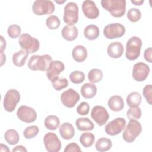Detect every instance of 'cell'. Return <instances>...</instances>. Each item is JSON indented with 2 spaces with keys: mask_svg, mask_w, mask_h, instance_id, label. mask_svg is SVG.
Here are the masks:
<instances>
[{
  "mask_svg": "<svg viewBox=\"0 0 152 152\" xmlns=\"http://www.w3.org/2000/svg\"><path fill=\"white\" fill-rule=\"evenodd\" d=\"M69 80L74 84H80L85 80V74L80 71H74L69 74Z\"/></svg>",
  "mask_w": 152,
  "mask_h": 152,
  "instance_id": "e575fe53",
  "label": "cell"
},
{
  "mask_svg": "<svg viewBox=\"0 0 152 152\" xmlns=\"http://www.w3.org/2000/svg\"><path fill=\"white\" fill-rule=\"evenodd\" d=\"M126 125V121L123 118H116L111 121L105 126L106 133L110 136H115L120 134Z\"/></svg>",
  "mask_w": 152,
  "mask_h": 152,
  "instance_id": "8fae6325",
  "label": "cell"
},
{
  "mask_svg": "<svg viewBox=\"0 0 152 152\" xmlns=\"http://www.w3.org/2000/svg\"><path fill=\"white\" fill-rule=\"evenodd\" d=\"M90 111V106L87 102H81L77 108V112L80 115H87Z\"/></svg>",
  "mask_w": 152,
  "mask_h": 152,
  "instance_id": "60d3db41",
  "label": "cell"
},
{
  "mask_svg": "<svg viewBox=\"0 0 152 152\" xmlns=\"http://www.w3.org/2000/svg\"><path fill=\"white\" fill-rule=\"evenodd\" d=\"M142 94L145 99H146L147 102L151 104L152 102V86L151 84H148L145 86L142 90Z\"/></svg>",
  "mask_w": 152,
  "mask_h": 152,
  "instance_id": "ab89813d",
  "label": "cell"
},
{
  "mask_svg": "<svg viewBox=\"0 0 152 152\" xmlns=\"http://www.w3.org/2000/svg\"><path fill=\"white\" fill-rule=\"evenodd\" d=\"M1 66H2L3 64L6 61V56L4 53L3 52H1Z\"/></svg>",
  "mask_w": 152,
  "mask_h": 152,
  "instance_id": "c3c4849f",
  "label": "cell"
},
{
  "mask_svg": "<svg viewBox=\"0 0 152 152\" xmlns=\"http://www.w3.org/2000/svg\"><path fill=\"white\" fill-rule=\"evenodd\" d=\"M28 53L24 50H20L12 55V62L17 67L23 66L27 59Z\"/></svg>",
  "mask_w": 152,
  "mask_h": 152,
  "instance_id": "cb8c5ba5",
  "label": "cell"
},
{
  "mask_svg": "<svg viewBox=\"0 0 152 152\" xmlns=\"http://www.w3.org/2000/svg\"><path fill=\"white\" fill-rule=\"evenodd\" d=\"M151 53H152V49L151 48H148L146 49L144 53V57L147 62L149 63H151L152 59H151Z\"/></svg>",
  "mask_w": 152,
  "mask_h": 152,
  "instance_id": "7bdbcfd3",
  "label": "cell"
},
{
  "mask_svg": "<svg viewBox=\"0 0 152 152\" xmlns=\"http://www.w3.org/2000/svg\"><path fill=\"white\" fill-rule=\"evenodd\" d=\"M131 3L132 4H134L135 5H141L143 3H144V0H131Z\"/></svg>",
  "mask_w": 152,
  "mask_h": 152,
  "instance_id": "bcb514c9",
  "label": "cell"
},
{
  "mask_svg": "<svg viewBox=\"0 0 152 152\" xmlns=\"http://www.w3.org/2000/svg\"><path fill=\"white\" fill-rule=\"evenodd\" d=\"M99 28L94 24L87 26L84 30V35L89 40H94L98 38L99 36Z\"/></svg>",
  "mask_w": 152,
  "mask_h": 152,
  "instance_id": "484cf974",
  "label": "cell"
},
{
  "mask_svg": "<svg viewBox=\"0 0 152 152\" xmlns=\"http://www.w3.org/2000/svg\"><path fill=\"white\" fill-rule=\"evenodd\" d=\"M61 34L65 40L67 41H73L77 39L78 31L75 26L67 24L63 27Z\"/></svg>",
  "mask_w": 152,
  "mask_h": 152,
  "instance_id": "d6986e66",
  "label": "cell"
},
{
  "mask_svg": "<svg viewBox=\"0 0 152 152\" xmlns=\"http://www.w3.org/2000/svg\"><path fill=\"white\" fill-rule=\"evenodd\" d=\"M18 43L22 49L28 54L37 52L40 48L39 41L27 33H23L20 36Z\"/></svg>",
  "mask_w": 152,
  "mask_h": 152,
  "instance_id": "5b68a950",
  "label": "cell"
},
{
  "mask_svg": "<svg viewBox=\"0 0 152 152\" xmlns=\"http://www.w3.org/2000/svg\"><path fill=\"white\" fill-rule=\"evenodd\" d=\"M141 17V11L135 8H132L129 9L127 12L128 19L133 23L138 21Z\"/></svg>",
  "mask_w": 152,
  "mask_h": 152,
  "instance_id": "8d00e7d4",
  "label": "cell"
},
{
  "mask_svg": "<svg viewBox=\"0 0 152 152\" xmlns=\"http://www.w3.org/2000/svg\"><path fill=\"white\" fill-rule=\"evenodd\" d=\"M81 94L82 96L87 99L94 97L97 93V87L93 83H86L81 88Z\"/></svg>",
  "mask_w": 152,
  "mask_h": 152,
  "instance_id": "603a6c76",
  "label": "cell"
},
{
  "mask_svg": "<svg viewBox=\"0 0 152 152\" xmlns=\"http://www.w3.org/2000/svg\"><path fill=\"white\" fill-rule=\"evenodd\" d=\"M61 21L58 17L52 15L47 18L46 20V25L47 27L50 30H56L60 26Z\"/></svg>",
  "mask_w": 152,
  "mask_h": 152,
  "instance_id": "836d02e7",
  "label": "cell"
},
{
  "mask_svg": "<svg viewBox=\"0 0 152 152\" xmlns=\"http://www.w3.org/2000/svg\"><path fill=\"white\" fill-rule=\"evenodd\" d=\"M13 152L14 151H27V149L23 145H17L12 150Z\"/></svg>",
  "mask_w": 152,
  "mask_h": 152,
  "instance_id": "ee69618b",
  "label": "cell"
},
{
  "mask_svg": "<svg viewBox=\"0 0 152 152\" xmlns=\"http://www.w3.org/2000/svg\"><path fill=\"white\" fill-rule=\"evenodd\" d=\"M150 73L149 66L144 62L136 63L133 67L132 78L137 81L141 82L145 80Z\"/></svg>",
  "mask_w": 152,
  "mask_h": 152,
  "instance_id": "4fadbf2b",
  "label": "cell"
},
{
  "mask_svg": "<svg viewBox=\"0 0 152 152\" xmlns=\"http://www.w3.org/2000/svg\"><path fill=\"white\" fill-rule=\"evenodd\" d=\"M4 138L7 142L10 145H15L17 144L20 140V136L18 132L14 129H8L4 134Z\"/></svg>",
  "mask_w": 152,
  "mask_h": 152,
  "instance_id": "f546056e",
  "label": "cell"
},
{
  "mask_svg": "<svg viewBox=\"0 0 152 152\" xmlns=\"http://www.w3.org/2000/svg\"><path fill=\"white\" fill-rule=\"evenodd\" d=\"M72 56L76 62H82L87 57V50L84 46L77 45L72 49Z\"/></svg>",
  "mask_w": 152,
  "mask_h": 152,
  "instance_id": "7402d4cb",
  "label": "cell"
},
{
  "mask_svg": "<svg viewBox=\"0 0 152 152\" xmlns=\"http://www.w3.org/2000/svg\"><path fill=\"white\" fill-rule=\"evenodd\" d=\"M126 116L129 120H137L141 116V110L139 107H130L126 112Z\"/></svg>",
  "mask_w": 152,
  "mask_h": 152,
  "instance_id": "74e56055",
  "label": "cell"
},
{
  "mask_svg": "<svg viewBox=\"0 0 152 152\" xmlns=\"http://www.w3.org/2000/svg\"><path fill=\"white\" fill-rule=\"evenodd\" d=\"M52 61V57L49 55H34L29 59L27 66L32 71H47Z\"/></svg>",
  "mask_w": 152,
  "mask_h": 152,
  "instance_id": "7a4b0ae2",
  "label": "cell"
},
{
  "mask_svg": "<svg viewBox=\"0 0 152 152\" xmlns=\"http://www.w3.org/2000/svg\"><path fill=\"white\" fill-rule=\"evenodd\" d=\"M142 132V126L137 120H129L122 133L123 139L128 142L134 141Z\"/></svg>",
  "mask_w": 152,
  "mask_h": 152,
  "instance_id": "277c9868",
  "label": "cell"
},
{
  "mask_svg": "<svg viewBox=\"0 0 152 152\" xmlns=\"http://www.w3.org/2000/svg\"><path fill=\"white\" fill-rule=\"evenodd\" d=\"M0 151H10L8 147L3 144H0Z\"/></svg>",
  "mask_w": 152,
  "mask_h": 152,
  "instance_id": "7dc6e473",
  "label": "cell"
},
{
  "mask_svg": "<svg viewBox=\"0 0 152 152\" xmlns=\"http://www.w3.org/2000/svg\"><path fill=\"white\" fill-rule=\"evenodd\" d=\"M71 151L81 152V150L77 143L71 142L66 145L64 149V152H71Z\"/></svg>",
  "mask_w": 152,
  "mask_h": 152,
  "instance_id": "b9f144b4",
  "label": "cell"
},
{
  "mask_svg": "<svg viewBox=\"0 0 152 152\" xmlns=\"http://www.w3.org/2000/svg\"><path fill=\"white\" fill-rule=\"evenodd\" d=\"M92 119L99 126H103L109 119V114L106 108L102 106H95L91 112Z\"/></svg>",
  "mask_w": 152,
  "mask_h": 152,
  "instance_id": "5bb4252c",
  "label": "cell"
},
{
  "mask_svg": "<svg viewBox=\"0 0 152 152\" xmlns=\"http://www.w3.org/2000/svg\"><path fill=\"white\" fill-rule=\"evenodd\" d=\"M95 137L91 132H84L80 137V142L84 147H91L94 142Z\"/></svg>",
  "mask_w": 152,
  "mask_h": 152,
  "instance_id": "4dcf8cb0",
  "label": "cell"
},
{
  "mask_svg": "<svg viewBox=\"0 0 152 152\" xmlns=\"http://www.w3.org/2000/svg\"><path fill=\"white\" fill-rule=\"evenodd\" d=\"M80 100L79 94L72 88H69L61 94V101L66 107L72 108Z\"/></svg>",
  "mask_w": 152,
  "mask_h": 152,
  "instance_id": "9a60e30c",
  "label": "cell"
},
{
  "mask_svg": "<svg viewBox=\"0 0 152 152\" xmlns=\"http://www.w3.org/2000/svg\"><path fill=\"white\" fill-rule=\"evenodd\" d=\"M55 8L54 4L50 0H36L32 5V11L37 15L52 14Z\"/></svg>",
  "mask_w": 152,
  "mask_h": 152,
  "instance_id": "8992f818",
  "label": "cell"
},
{
  "mask_svg": "<svg viewBox=\"0 0 152 152\" xmlns=\"http://www.w3.org/2000/svg\"><path fill=\"white\" fill-rule=\"evenodd\" d=\"M125 33V27L120 23H112L104 27L103 34L108 39L122 37Z\"/></svg>",
  "mask_w": 152,
  "mask_h": 152,
  "instance_id": "9c48e42d",
  "label": "cell"
},
{
  "mask_svg": "<svg viewBox=\"0 0 152 152\" xmlns=\"http://www.w3.org/2000/svg\"><path fill=\"white\" fill-rule=\"evenodd\" d=\"M141 46L142 41L139 37H131L126 44V58L129 61L137 59L140 56Z\"/></svg>",
  "mask_w": 152,
  "mask_h": 152,
  "instance_id": "3957f363",
  "label": "cell"
},
{
  "mask_svg": "<svg viewBox=\"0 0 152 152\" xmlns=\"http://www.w3.org/2000/svg\"><path fill=\"white\" fill-rule=\"evenodd\" d=\"M55 2H56L57 4H63L64 2H65V1H56L55 0Z\"/></svg>",
  "mask_w": 152,
  "mask_h": 152,
  "instance_id": "681fc988",
  "label": "cell"
},
{
  "mask_svg": "<svg viewBox=\"0 0 152 152\" xmlns=\"http://www.w3.org/2000/svg\"><path fill=\"white\" fill-rule=\"evenodd\" d=\"M21 31L20 26L17 24L10 25L7 29V33L8 36L12 39H15L18 37Z\"/></svg>",
  "mask_w": 152,
  "mask_h": 152,
  "instance_id": "f35d334b",
  "label": "cell"
},
{
  "mask_svg": "<svg viewBox=\"0 0 152 152\" xmlns=\"http://www.w3.org/2000/svg\"><path fill=\"white\" fill-rule=\"evenodd\" d=\"M124 46L119 42H115L110 43L107 48V55L113 59L121 57L124 53Z\"/></svg>",
  "mask_w": 152,
  "mask_h": 152,
  "instance_id": "ac0fdd59",
  "label": "cell"
},
{
  "mask_svg": "<svg viewBox=\"0 0 152 152\" xmlns=\"http://www.w3.org/2000/svg\"><path fill=\"white\" fill-rule=\"evenodd\" d=\"M20 100V94L15 89H10L5 93L3 104L5 110L8 112H13Z\"/></svg>",
  "mask_w": 152,
  "mask_h": 152,
  "instance_id": "ba28073f",
  "label": "cell"
},
{
  "mask_svg": "<svg viewBox=\"0 0 152 152\" xmlns=\"http://www.w3.org/2000/svg\"><path fill=\"white\" fill-rule=\"evenodd\" d=\"M88 79L91 83L100 82L103 78V72L98 68H93L88 73Z\"/></svg>",
  "mask_w": 152,
  "mask_h": 152,
  "instance_id": "1f68e13d",
  "label": "cell"
},
{
  "mask_svg": "<svg viewBox=\"0 0 152 152\" xmlns=\"http://www.w3.org/2000/svg\"><path fill=\"white\" fill-rule=\"evenodd\" d=\"M64 23L68 25H74L78 20V7L74 2L67 3L64 7L63 16Z\"/></svg>",
  "mask_w": 152,
  "mask_h": 152,
  "instance_id": "52a82bcc",
  "label": "cell"
},
{
  "mask_svg": "<svg viewBox=\"0 0 152 152\" xmlns=\"http://www.w3.org/2000/svg\"><path fill=\"white\" fill-rule=\"evenodd\" d=\"M39 129L36 125H31L25 128L23 135L26 139H31L35 137L39 133Z\"/></svg>",
  "mask_w": 152,
  "mask_h": 152,
  "instance_id": "d590c367",
  "label": "cell"
},
{
  "mask_svg": "<svg viewBox=\"0 0 152 152\" xmlns=\"http://www.w3.org/2000/svg\"><path fill=\"white\" fill-rule=\"evenodd\" d=\"M65 69L64 64L60 61H52L46 71L47 78L52 81Z\"/></svg>",
  "mask_w": 152,
  "mask_h": 152,
  "instance_id": "e0dca14e",
  "label": "cell"
},
{
  "mask_svg": "<svg viewBox=\"0 0 152 152\" xmlns=\"http://www.w3.org/2000/svg\"><path fill=\"white\" fill-rule=\"evenodd\" d=\"M82 11L84 15L89 19H95L99 15V10L94 1L86 0L82 4Z\"/></svg>",
  "mask_w": 152,
  "mask_h": 152,
  "instance_id": "2e32d148",
  "label": "cell"
},
{
  "mask_svg": "<svg viewBox=\"0 0 152 152\" xmlns=\"http://www.w3.org/2000/svg\"><path fill=\"white\" fill-rule=\"evenodd\" d=\"M0 37H1V52H4V50L5 49V48H6V42L2 36H1Z\"/></svg>",
  "mask_w": 152,
  "mask_h": 152,
  "instance_id": "f6af8a7d",
  "label": "cell"
},
{
  "mask_svg": "<svg viewBox=\"0 0 152 152\" xmlns=\"http://www.w3.org/2000/svg\"><path fill=\"white\" fill-rule=\"evenodd\" d=\"M126 103L130 107H138L142 100L141 94L136 91L130 93L126 97Z\"/></svg>",
  "mask_w": 152,
  "mask_h": 152,
  "instance_id": "83f0119b",
  "label": "cell"
},
{
  "mask_svg": "<svg viewBox=\"0 0 152 152\" xmlns=\"http://www.w3.org/2000/svg\"><path fill=\"white\" fill-rule=\"evenodd\" d=\"M59 134L63 139L68 140L74 137L75 129L69 122H64L59 127Z\"/></svg>",
  "mask_w": 152,
  "mask_h": 152,
  "instance_id": "ffe728a7",
  "label": "cell"
},
{
  "mask_svg": "<svg viewBox=\"0 0 152 152\" xmlns=\"http://www.w3.org/2000/svg\"><path fill=\"white\" fill-rule=\"evenodd\" d=\"M17 116L20 121L24 122L31 123L36 120L37 113L33 108L22 105L17 110Z\"/></svg>",
  "mask_w": 152,
  "mask_h": 152,
  "instance_id": "7c38bea8",
  "label": "cell"
},
{
  "mask_svg": "<svg viewBox=\"0 0 152 152\" xmlns=\"http://www.w3.org/2000/svg\"><path fill=\"white\" fill-rule=\"evenodd\" d=\"M77 129L79 131H91L94 129L93 122L88 118H79L75 121Z\"/></svg>",
  "mask_w": 152,
  "mask_h": 152,
  "instance_id": "d4e9b609",
  "label": "cell"
},
{
  "mask_svg": "<svg viewBox=\"0 0 152 152\" xmlns=\"http://www.w3.org/2000/svg\"><path fill=\"white\" fill-rule=\"evenodd\" d=\"M60 124L59 118L55 115H49L45 119V126L49 130H55L58 128Z\"/></svg>",
  "mask_w": 152,
  "mask_h": 152,
  "instance_id": "f1b7e54d",
  "label": "cell"
},
{
  "mask_svg": "<svg viewBox=\"0 0 152 152\" xmlns=\"http://www.w3.org/2000/svg\"><path fill=\"white\" fill-rule=\"evenodd\" d=\"M112 146V142L109 138L102 137L98 139L95 144L96 149L100 152L109 150Z\"/></svg>",
  "mask_w": 152,
  "mask_h": 152,
  "instance_id": "4316f807",
  "label": "cell"
},
{
  "mask_svg": "<svg viewBox=\"0 0 152 152\" xmlns=\"http://www.w3.org/2000/svg\"><path fill=\"white\" fill-rule=\"evenodd\" d=\"M102 7L114 17H121L126 12L125 0H102Z\"/></svg>",
  "mask_w": 152,
  "mask_h": 152,
  "instance_id": "6da1fadb",
  "label": "cell"
},
{
  "mask_svg": "<svg viewBox=\"0 0 152 152\" xmlns=\"http://www.w3.org/2000/svg\"><path fill=\"white\" fill-rule=\"evenodd\" d=\"M107 104L110 110L114 112H119L123 109L124 102L122 97L115 95L110 97L108 100Z\"/></svg>",
  "mask_w": 152,
  "mask_h": 152,
  "instance_id": "44dd1931",
  "label": "cell"
},
{
  "mask_svg": "<svg viewBox=\"0 0 152 152\" xmlns=\"http://www.w3.org/2000/svg\"><path fill=\"white\" fill-rule=\"evenodd\" d=\"M51 83L53 88L57 91H60L62 89L66 88L68 86V81L67 79L65 78H61L59 77L55 78L51 81Z\"/></svg>",
  "mask_w": 152,
  "mask_h": 152,
  "instance_id": "d6a6232c",
  "label": "cell"
},
{
  "mask_svg": "<svg viewBox=\"0 0 152 152\" xmlns=\"http://www.w3.org/2000/svg\"><path fill=\"white\" fill-rule=\"evenodd\" d=\"M43 142L48 152H58L61 148V142L53 132H48L43 137Z\"/></svg>",
  "mask_w": 152,
  "mask_h": 152,
  "instance_id": "30bf717a",
  "label": "cell"
}]
</instances>
